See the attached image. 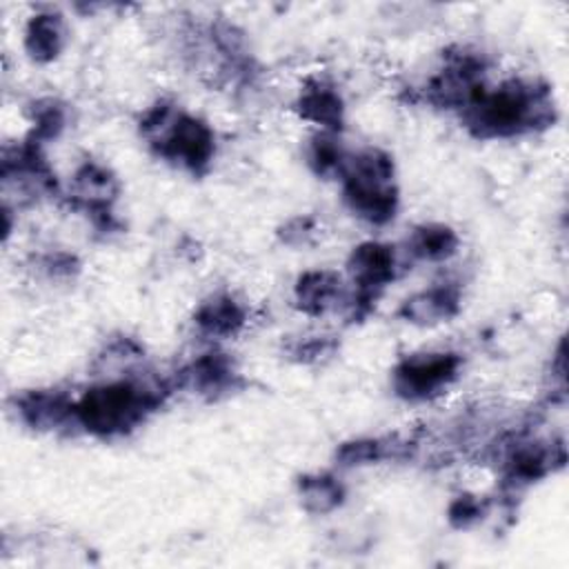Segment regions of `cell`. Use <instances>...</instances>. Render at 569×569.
Wrapping results in <instances>:
<instances>
[{
  "instance_id": "obj_19",
  "label": "cell",
  "mask_w": 569,
  "mask_h": 569,
  "mask_svg": "<svg viewBox=\"0 0 569 569\" xmlns=\"http://www.w3.org/2000/svg\"><path fill=\"white\" fill-rule=\"evenodd\" d=\"M31 122H33V131L29 140L36 144H42L44 140H51L62 131L64 109L56 100H40L31 109Z\"/></svg>"
},
{
  "instance_id": "obj_7",
  "label": "cell",
  "mask_w": 569,
  "mask_h": 569,
  "mask_svg": "<svg viewBox=\"0 0 569 569\" xmlns=\"http://www.w3.org/2000/svg\"><path fill=\"white\" fill-rule=\"evenodd\" d=\"M118 193V180L113 173L98 164V162H84L76 176H73V189L71 198L78 207L87 209L89 216L96 220V224L111 229V202Z\"/></svg>"
},
{
  "instance_id": "obj_22",
  "label": "cell",
  "mask_w": 569,
  "mask_h": 569,
  "mask_svg": "<svg viewBox=\"0 0 569 569\" xmlns=\"http://www.w3.org/2000/svg\"><path fill=\"white\" fill-rule=\"evenodd\" d=\"M336 351V342L327 336H316V338H307L302 342H298L291 349V356H296L298 362H320L325 358H329Z\"/></svg>"
},
{
  "instance_id": "obj_14",
  "label": "cell",
  "mask_w": 569,
  "mask_h": 569,
  "mask_svg": "<svg viewBox=\"0 0 569 569\" xmlns=\"http://www.w3.org/2000/svg\"><path fill=\"white\" fill-rule=\"evenodd\" d=\"M67 27L58 13H36L24 31V49L36 62H51L60 56Z\"/></svg>"
},
{
  "instance_id": "obj_6",
  "label": "cell",
  "mask_w": 569,
  "mask_h": 569,
  "mask_svg": "<svg viewBox=\"0 0 569 569\" xmlns=\"http://www.w3.org/2000/svg\"><path fill=\"white\" fill-rule=\"evenodd\" d=\"M347 269L358 287L356 296L373 305L380 289L396 276V253L389 244L362 242L351 251Z\"/></svg>"
},
{
  "instance_id": "obj_18",
  "label": "cell",
  "mask_w": 569,
  "mask_h": 569,
  "mask_svg": "<svg viewBox=\"0 0 569 569\" xmlns=\"http://www.w3.org/2000/svg\"><path fill=\"white\" fill-rule=\"evenodd\" d=\"M307 158H309V164L311 169L318 173V176H333L342 171L345 167V160H347V153L342 151V147L338 144V138L336 133H329V131H322L318 133L311 144H309V151H307Z\"/></svg>"
},
{
  "instance_id": "obj_8",
  "label": "cell",
  "mask_w": 569,
  "mask_h": 569,
  "mask_svg": "<svg viewBox=\"0 0 569 569\" xmlns=\"http://www.w3.org/2000/svg\"><path fill=\"white\" fill-rule=\"evenodd\" d=\"M16 411L20 420L38 431H56L76 422V400L64 391L33 389L16 398Z\"/></svg>"
},
{
  "instance_id": "obj_17",
  "label": "cell",
  "mask_w": 569,
  "mask_h": 569,
  "mask_svg": "<svg viewBox=\"0 0 569 569\" xmlns=\"http://www.w3.org/2000/svg\"><path fill=\"white\" fill-rule=\"evenodd\" d=\"M402 445L396 440H391V445H387L385 440H378V438H360V440L345 442L336 451V460L340 467H362V465L378 462L382 458L398 456Z\"/></svg>"
},
{
  "instance_id": "obj_11",
  "label": "cell",
  "mask_w": 569,
  "mask_h": 569,
  "mask_svg": "<svg viewBox=\"0 0 569 569\" xmlns=\"http://www.w3.org/2000/svg\"><path fill=\"white\" fill-rule=\"evenodd\" d=\"M296 111L300 118L322 127L329 133H336L345 122V104L340 93L322 80H313L302 89Z\"/></svg>"
},
{
  "instance_id": "obj_2",
  "label": "cell",
  "mask_w": 569,
  "mask_h": 569,
  "mask_svg": "<svg viewBox=\"0 0 569 569\" xmlns=\"http://www.w3.org/2000/svg\"><path fill=\"white\" fill-rule=\"evenodd\" d=\"M167 396V387L136 380H113L91 387L76 400V422L98 438L122 436L156 411Z\"/></svg>"
},
{
  "instance_id": "obj_3",
  "label": "cell",
  "mask_w": 569,
  "mask_h": 569,
  "mask_svg": "<svg viewBox=\"0 0 569 569\" xmlns=\"http://www.w3.org/2000/svg\"><path fill=\"white\" fill-rule=\"evenodd\" d=\"M140 133L158 156L193 173L204 171L213 160L216 138L209 124L169 102H156L142 116Z\"/></svg>"
},
{
  "instance_id": "obj_23",
  "label": "cell",
  "mask_w": 569,
  "mask_h": 569,
  "mask_svg": "<svg viewBox=\"0 0 569 569\" xmlns=\"http://www.w3.org/2000/svg\"><path fill=\"white\" fill-rule=\"evenodd\" d=\"M311 233H313V220L307 216H298V218L289 220L280 231V236L287 244H305Z\"/></svg>"
},
{
  "instance_id": "obj_15",
  "label": "cell",
  "mask_w": 569,
  "mask_h": 569,
  "mask_svg": "<svg viewBox=\"0 0 569 569\" xmlns=\"http://www.w3.org/2000/svg\"><path fill=\"white\" fill-rule=\"evenodd\" d=\"M298 496L307 511L329 513L342 505L345 487L329 473H313L300 478Z\"/></svg>"
},
{
  "instance_id": "obj_12",
  "label": "cell",
  "mask_w": 569,
  "mask_h": 569,
  "mask_svg": "<svg viewBox=\"0 0 569 569\" xmlns=\"http://www.w3.org/2000/svg\"><path fill=\"white\" fill-rule=\"evenodd\" d=\"M247 313L242 305L229 293H216L207 298L196 311V327L211 338L236 336L244 327Z\"/></svg>"
},
{
  "instance_id": "obj_20",
  "label": "cell",
  "mask_w": 569,
  "mask_h": 569,
  "mask_svg": "<svg viewBox=\"0 0 569 569\" xmlns=\"http://www.w3.org/2000/svg\"><path fill=\"white\" fill-rule=\"evenodd\" d=\"M142 356V349L140 345H136L131 338H120V340H113L107 351L98 358V362L104 367V369H120V367H129L131 362L140 360Z\"/></svg>"
},
{
  "instance_id": "obj_5",
  "label": "cell",
  "mask_w": 569,
  "mask_h": 569,
  "mask_svg": "<svg viewBox=\"0 0 569 569\" xmlns=\"http://www.w3.org/2000/svg\"><path fill=\"white\" fill-rule=\"evenodd\" d=\"M458 353H416L393 369V389L405 400H427L447 389L460 371Z\"/></svg>"
},
{
  "instance_id": "obj_13",
  "label": "cell",
  "mask_w": 569,
  "mask_h": 569,
  "mask_svg": "<svg viewBox=\"0 0 569 569\" xmlns=\"http://www.w3.org/2000/svg\"><path fill=\"white\" fill-rule=\"evenodd\" d=\"M340 276L329 269H313L302 273L293 289L298 309L309 316L325 313L340 298Z\"/></svg>"
},
{
  "instance_id": "obj_4",
  "label": "cell",
  "mask_w": 569,
  "mask_h": 569,
  "mask_svg": "<svg viewBox=\"0 0 569 569\" xmlns=\"http://www.w3.org/2000/svg\"><path fill=\"white\" fill-rule=\"evenodd\" d=\"M342 193L356 216L371 224L393 220L398 209V191L393 184V162L380 149H365L347 156L340 171Z\"/></svg>"
},
{
  "instance_id": "obj_16",
  "label": "cell",
  "mask_w": 569,
  "mask_h": 569,
  "mask_svg": "<svg viewBox=\"0 0 569 569\" xmlns=\"http://www.w3.org/2000/svg\"><path fill=\"white\" fill-rule=\"evenodd\" d=\"M407 244H409L411 256H416L420 260L436 262V260H445L456 253L458 236L453 229H449L445 224H422V227L413 229Z\"/></svg>"
},
{
  "instance_id": "obj_1",
  "label": "cell",
  "mask_w": 569,
  "mask_h": 569,
  "mask_svg": "<svg viewBox=\"0 0 569 569\" xmlns=\"http://www.w3.org/2000/svg\"><path fill=\"white\" fill-rule=\"evenodd\" d=\"M469 131L478 138H509L553 122V100L547 87L509 80L496 89L485 84L462 107Z\"/></svg>"
},
{
  "instance_id": "obj_10",
  "label": "cell",
  "mask_w": 569,
  "mask_h": 569,
  "mask_svg": "<svg viewBox=\"0 0 569 569\" xmlns=\"http://www.w3.org/2000/svg\"><path fill=\"white\" fill-rule=\"evenodd\" d=\"M460 309V291L453 284H436L411 298L400 307V316L413 325H438L456 316Z\"/></svg>"
},
{
  "instance_id": "obj_9",
  "label": "cell",
  "mask_w": 569,
  "mask_h": 569,
  "mask_svg": "<svg viewBox=\"0 0 569 569\" xmlns=\"http://www.w3.org/2000/svg\"><path fill=\"white\" fill-rule=\"evenodd\" d=\"M178 385L216 398L236 389L238 371L224 353H204L178 373Z\"/></svg>"
},
{
  "instance_id": "obj_21",
  "label": "cell",
  "mask_w": 569,
  "mask_h": 569,
  "mask_svg": "<svg viewBox=\"0 0 569 569\" xmlns=\"http://www.w3.org/2000/svg\"><path fill=\"white\" fill-rule=\"evenodd\" d=\"M485 516V502H480L476 496H458L449 505V520L453 527L465 529L478 522Z\"/></svg>"
}]
</instances>
